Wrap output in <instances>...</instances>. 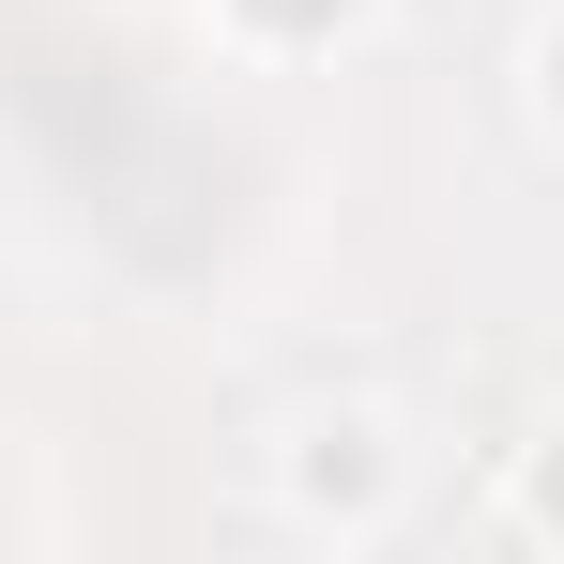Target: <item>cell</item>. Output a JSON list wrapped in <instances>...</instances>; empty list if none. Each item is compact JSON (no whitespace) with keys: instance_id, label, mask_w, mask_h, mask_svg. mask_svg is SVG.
Listing matches in <instances>:
<instances>
[{"instance_id":"obj_2","label":"cell","mask_w":564,"mask_h":564,"mask_svg":"<svg viewBox=\"0 0 564 564\" xmlns=\"http://www.w3.org/2000/svg\"><path fill=\"white\" fill-rule=\"evenodd\" d=\"M260 15H336V0H260Z\"/></svg>"},{"instance_id":"obj_1","label":"cell","mask_w":564,"mask_h":564,"mask_svg":"<svg viewBox=\"0 0 564 564\" xmlns=\"http://www.w3.org/2000/svg\"><path fill=\"white\" fill-rule=\"evenodd\" d=\"M534 519H550V534H564V458H550V488H534Z\"/></svg>"}]
</instances>
